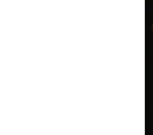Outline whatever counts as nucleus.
I'll return each instance as SVG.
<instances>
[{"instance_id": "nucleus-1", "label": "nucleus", "mask_w": 153, "mask_h": 135, "mask_svg": "<svg viewBox=\"0 0 153 135\" xmlns=\"http://www.w3.org/2000/svg\"><path fill=\"white\" fill-rule=\"evenodd\" d=\"M152 32H153V24H152Z\"/></svg>"}]
</instances>
